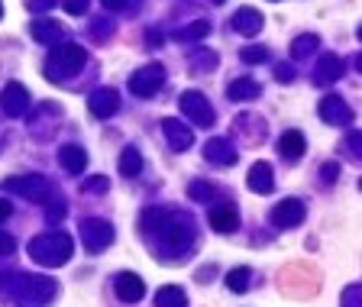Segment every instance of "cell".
<instances>
[{
    "label": "cell",
    "instance_id": "cell-40",
    "mask_svg": "<svg viewBox=\"0 0 362 307\" xmlns=\"http://www.w3.org/2000/svg\"><path fill=\"white\" fill-rule=\"evenodd\" d=\"M26 7H30L33 13H45V10L55 7V0H26Z\"/></svg>",
    "mask_w": 362,
    "mask_h": 307
},
{
    "label": "cell",
    "instance_id": "cell-10",
    "mask_svg": "<svg viewBox=\"0 0 362 307\" xmlns=\"http://www.w3.org/2000/svg\"><path fill=\"white\" fill-rule=\"evenodd\" d=\"M304 217H308V210L298 197H288V201L275 204L272 207V224L279 226V230H291V226H301Z\"/></svg>",
    "mask_w": 362,
    "mask_h": 307
},
{
    "label": "cell",
    "instance_id": "cell-19",
    "mask_svg": "<svg viewBox=\"0 0 362 307\" xmlns=\"http://www.w3.org/2000/svg\"><path fill=\"white\" fill-rule=\"evenodd\" d=\"M233 30L240 33V36H259L262 33V26H265V20H262V13H259L256 7H243V10H236L233 13Z\"/></svg>",
    "mask_w": 362,
    "mask_h": 307
},
{
    "label": "cell",
    "instance_id": "cell-24",
    "mask_svg": "<svg viewBox=\"0 0 362 307\" xmlns=\"http://www.w3.org/2000/svg\"><path fill=\"white\" fill-rule=\"evenodd\" d=\"M262 94V84L252 81V78H236V81L226 84V98L230 100H256Z\"/></svg>",
    "mask_w": 362,
    "mask_h": 307
},
{
    "label": "cell",
    "instance_id": "cell-1",
    "mask_svg": "<svg viewBox=\"0 0 362 307\" xmlns=\"http://www.w3.org/2000/svg\"><path fill=\"white\" fill-rule=\"evenodd\" d=\"M143 230L156 236L158 243L172 253L191 246L194 243V220L185 210H168V207H149L143 214Z\"/></svg>",
    "mask_w": 362,
    "mask_h": 307
},
{
    "label": "cell",
    "instance_id": "cell-29",
    "mask_svg": "<svg viewBox=\"0 0 362 307\" xmlns=\"http://www.w3.org/2000/svg\"><path fill=\"white\" fill-rule=\"evenodd\" d=\"M317 45H320V36H314V33H304V36H298L291 42V55H294V59H308Z\"/></svg>",
    "mask_w": 362,
    "mask_h": 307
},
{
    "label": "cell",
    "instance_id": "cell-20",
    "mask_svg": "<svg viewBox=\"0 0 362 307\" xmlns=\"http://www.w3.org/2000/svg\"><path fill=\"white\" fill-rule=\"evenodd\" d=\"M30 36L42 45H55L62 39V23L59 20H49V16H39V20L30 23Z\"/></svg>",
    "mask_w": 362,
    "mask_h": 307
},
{
    "label": "cell",
    "instance_id": "cell-3",
    "mask_svg": "<svg viewBox=\"0 0 362 307\" xmlns=\"http://www.w3.org/2000/svg\"><path fill=\"white\" fill-rule=\"evenodd\" d=\"M71 253H75V243H71V236L68 233H39L36 240L30 243V255L36 259L39 265H45V269H59V265H65L68 259H71Z\"/></svg>",
    "mask_w": 362,
    "mask_h": 307
},
{
    "label": "cell",
    "instance_id": "cell-45",
    "mask_svg": "<svg viewBox=\"0 0 362 307\" xmlns=\"http://www.w3.org/2000/svg\"><path fill=\"white\" fill-rule=\"evenodd\" d=\"M10 210H13V207H10V201H4V197H0V224L10 217Z\"/></svg>",
    "mask_w": 362,
    "mask_h": 307
},
{
    "label": "cell",
    "instance_id": "cell-14",
    "mask_svg": "<svg viewBox=\"0 0 362 307\" xmlns=\"http://www.w3.org/2000/svg\"><path fill=\"white\" fill-rule=\"evenodd\" d=\"M113 291H117V298L123 301V304H136V301H143L146 294V282L136 272H120V275L113 278Z\"/></svg>",
    "mask_w": 362,
    "mask_h": 307
},
{
    "label": "cell",
    "instance_id": "cell-38",
    "mask_svg": "<svg viewBox=\"0 0 362 307\" xmlns=\"http://www.w3.org/2000/svg\"><path fill=\"white\" fill-rule=\"evenodd\" d=\"M62 7H65V13L81 16L84 10H88V0H62Z\"/></svg>",
    "mask_w": 362,
    "mask_h": 307
},
{
    "label": "cell",
    "instance_id": "cell-15",
    "mask_svg": "<svg viewBox=\"0 0 362 307\" xmlns=\"http://www.w3.org/2000/svg\"><path fill=\"white\" fill-rule=\"evenodd\" d=\"M204 158H207L211 165H220V168H230V165H236L240 152H236V146L230 143V139L217 136V139H207V146H204Z\"/></svg>",
    "mask_w": 362,
    "mask_h": 307
},
{
    "label": "cell",
    "instance_id": "cell-12",
    "mask_svg": "<svg viewBox=\"0 0 362 307\" xmlns=\"http://www.w3.org/2000/svg\"><path fill=\"white\" fill-rule=\"evenodd\" d=\"M162 133H165L168 149L172 152H185L194 146V129L185 127V123L175 120V117H165V120H162Z\"/></svg>",
    "mask_w": 362,
    "mask_h": 307
},
{
    "label": "cell",
    "instance_id": "cell-39",
    "mask_svg": "<svg viewBox=\"0 0 362 307\" xmlns=\"http://www.w3.org/2000/svg\"><path fill=\"white\" fill-rule=\"evenodd\" d=\"M13 249H16V240L0 230V259H4V255H13Z\"/></svg>",
    "mask_w": 362,
    "mask_h": 307
},
{
    "label": "cell",
    "instance_id": "cell-2",
    "mask_svg": "<svg viewBox=\"0 0 362 307\" xmlns=\"http://www.w3.org/2000/svg\"><path fill=\"white\" fill-rule=\"evenodd\" d=\"M7 291L20 307H45L55 298V282L45 275H13Z\"/></svg>",
    "mask_w": 362,
    "mask_h": 307
},
{
    "label": "cell",
    "instance_id": "cell-46",
    "mask_svg": "<svg viewBox=\"0 0 362 307\" xmlns=\"http://www.w3.org/2000/svg\"><path fill=\"white\" fill-rule=\"evenodd\" d=\"M0 16H4V4H0Z\"/></svg>",
    "mask_w": 362,
    "mask_h": 307
},
{
    "label": "cell",
    "instance_id": "cell-41",
    "mask_svg": "<svg viewBox=\"0 0 362 307\" xmlns=\"http://www.w3.org/2000/svg\"><path fill=\"white\" fill-rule=\"evenodd\" d=\"M45 217H49V220H62V217H65V204L52 201V204H49V210H45Z\"/></svg>",
    "mask_w": 362,
    "mask_h": 307
},
{
    "label": "cell",
    "instance_id": "cell-18",
    "mask_svg": "<svg viewBox=\"0 0 362 307\" xmlns=\"http://www.w3.org/2000/svg\"><path fill=\"white\" fill-rule=\"evenodd\" d=\"M246 185L252 195H272V191H275V168H272L269 162H256L249 168Z\"/></svg>",
    "mask_w": 362,
    "mask_h": 307
},
{
    "label": "cell",
    "instance_id": "cell-31",
    "mask_svg": "<svg viewBox=\"0 0 362 307\" xmlns=\"http://www.w3.org/2000/svg\"><path fill=\"white\" fill-rule=\"evenodd\" d=\"M240 59L246 62V65H262V62L269 59V49H262V45H246L240 52Z\"/></svg>",
    "mask_w": 362,
    "mask_h": 307
},
{
    "label": "cell",
    "instance_id": "cell-8",
    "mask_svg": "<svg viewBox=\"0 0 362 307\" xmlns=\"http://www.w3.org/2000/svg\"><path fill=\"white\" fill-rule=\"evenodd\" d=\"M81 243L88 253H104V249L113 243V226L100 217L81 220Z\"/></svg>",
    "mask_w": 362,
    "mask_h": 307
},
{
    "label": "cell",
    "instance_id": "cell-21",
    "mask_svg": "<svg viewBox=\"0 0 362 307\" xmlns=\"http://www.w3.org/2000/svg\"><path fill=\"white\" fill-rule=\"evenodd\" d=\"M59 165L65 168L68 175H81L84 168H88V152H84L81 146L68 143V146H62L59 149Z\"/></svg>",
    "mask_w": 362,
    "mask_h": 307
},
{
    "label": "cell",
    "instance_id": "cell-47",
    "mask_svg": "<svg viewBox=\"0 0 362 307\" xmlns=\"http://www.w3.org/2000/svg\"><path fill=\"white\" fill-rule=\"evenodd\" d=\"M214 4H223V0H214Z\"/></svg>",
    "mask_w": 362,
    "mask_h": 307
},
{
    "label": "cell",
    "instance_id": "cell-23",
    "mask_svg": "<svg viewBox=\"0 0 362 307\" xmlns=\"http://www.w3.org/2000/svg\"><path fill=\"white\" fill-rule=\"evenodd\" d=\"M211 226L217 233H233L240 230V214H236L233 204H220V207L211 210Z\"/></svg>",
    "mask_w": 362,
    "mask_h": 307
},
{
    "label": "cell",
    "instance_id": "cell-5",
    "mask_svg": "<svg viewBox=\"0 0 362 307\" xmlns=\"http://www.w3.org/2000/svg\"><path fill=\"white\" fill-rule=\"evenodd\" d=\"M0 187L10 191V195L26 197V201H33V204L52 201V185H49V178H42V175H16V178H7Z\"/></svg>",
    "mask_w": 362,
    "mask_h": 307
},
{
    "label": "cell",
    "instance_id": "cell-37",
    "mask_svg": "<svg viewBox=\"0 0 362 307\" xmlns=\"http://www.w3.org/2000/svg\"><path fill=\"white\" fill-rule=\"evenodd\" d=\"M275 81L279 84H291L294 81V68L288 65V62H279V65H275Z\"/></svg>",
    "mask_w": 362,
    "mask_h": 307
},
{
    "label": "cell",
    "instance_id": "cell-17",
    "mask_svg": "<svg viewBox=\"0 0 362 307\" xmlns=\"http://www.w3.org/2000/svg\"><path fill=\"white\" fill-rule=\"evenodd\" d=\"M279 152H281V158H285L288 165H298V162H301V156L308 152V139H304L301 129H288V133H281Z\"/></svg>",
    "mask_w": 362,
    "mask_h": 307
},
{
    "label": "cell",
    "instance_id": "cell-42",
    "mask_svg": "<svg viewBox=\"0 0 362 307\" xmlns=\"http://www.w3.org/2000/svg\"><path fill=\"white\" fill-rule=\"evenodd\" d=\"M349 156L359 158V129H353V133H349Z\"/></svg>",
    "mask_w": 362,
    "mask_h": 307
},
{
    "label": "cell",
    "instance_id": "cell-9",
    "mask_svg": "<svg viewBox=\"0 0 362 307\" xmlns=\"http://www.w3.org/2000/svg\"><path fill=\"white\" fill-rule=\"evenodd\" d=\"M30 91L23 88L20 81H10L7 88L0 91V110L7 113V117H26V113H30Z\"/></svg>",
    "mask_w": 362,
    "mask_h": 307
},
{
    "label": "cell",
    "instance_id": "cell-43",
    "mask_svg": "<svg viewBox=\"0 0 362 307\" xmlns=\"http://www.w3.org/2000/svg\"><path fill=\"white\" fill-rule=\"evenodd\" d=\"M146 42H149V49H156V45L165 42V36H162V33H156V30H149V33H146Z\"/></svg>",
    "mask_w": 362,
    "mask_h": 307
},
{
    "label": "cell",
    "instance_id": "cell-44",
    "mask_svg": "<svg viewBox=\"0 0 362 307\" xmlns=\"http://www.w3.org/2000/svg\"><path fill=\"white\" fill-rule=\"evenodd\" d=\"M104 4V10H127L129 0H100Z\"/></svg>",
    "mask_w": 362,
    "mask_h": 307
},
{
    "label": "cell",
    "instance_id": "cell-6",
    "mask_svg": "<svg viewBox=\"0 0 362 307\" xmlns=\"http://www.w3.org/2000/svg\"><path fill=\"white\" fill-rule=\"evenodd\" d=\"M178 107L191 127H214V107L201 91H185L178 98Z\"/></svg>",
    "mask_w": 362,
    "mask_h": 307
},
{
    "label": "cell",
    "instance_id": "cell-7",
    "mask_svg": "<svg viewBox=\"0 0 362 307\" xmlns=\"http://www.w3.org/2000/svg\"><path fill=\"white\" fill-rule=\"evenodd\" d=\"M162 84H165V68L158 65V62L143 65L139 71L129 75V91H133L136 98H152V94H158Z\"/></svg>",
    "mask_w": 362,
    "mask_h": 307
},
{
    "label": "cell",
    "instance_id": "cell-33",
    "mask_svg": "<svg viewBox=\"0 0 362 307\" xmlns=\"http://www.w3.org/2000/svg\"><path fill=\"white\" fill-rule=\"evenodd\" d=\"M359 298H362V285L353 282V285H346L343 294H339V307H359Z\"/></svg>",
    "mask_w": 362,
    "mask_h": 307
},
{
    "label": "cell",
    "instance_id": "cell-11",
    "mask_svg": "<svg viewBox=\"0 0 362 307\" xmlns=\"http://www.w3.org/2000/svg\"><path fill=\"white\" fill-rule=\"evenodd\" d=\"M317 113H320V120L330 123V127H349V123H353L349 104L343 98H337V94H327V98L320 100V107H317Z\"/></svg>",
    "mask_w": 362,
    "mask_h": 307
},
{
    "label": "cell",
    "instance_id": "cell-35",
    "mask_svg": "<svg viewBox=\"0 0 362 307\" xmlns=\"http://www.w3.org/2000/svg\"><path fill=\"white\" fill-rule=\"evenodd\" d=\"M188 195H191V201H211L214 187L207 185V181H191V185H188Z\"/></svg>",
    "mask_w": 362,
    "mask_h": 307
},
{
    "label": "cell",
    "instance_id": "cell-25",
    "mask_svg": "<svg viewBox=\"0 0 362 307\" xmlns=\"http://www.w3.org/2000/svg\"><path fill=\"white\" fill-rule=\"evenodd\" d=\"M172 36L178 39V42H201V39L211 36V23H207V20H194V23H188V26L175 30Z\"/></svg>",
    "mask_w": 362,
    "mask_h": 307
},
{
    "label": "cell",
    "instance_id": "cell-13",
    "mask_svg": "<svg viewBox=\"0 0 362 307\" xmlns=\"http://www.w3.org/2000/svg\"><path fill=\"white\" fill-rule=\"evenodd\" d=\"M88 110L94 113L98 120H107V117H113V113L120 110V94H117L113 88H98V91H90Z\"/></svg>",
    "mask_w": 362,
    "mask_h": 307
},
{
    "label": "cell",
    "instance_id": "cell-4",
    "mask_svg": "<svg viewBox=\"0 0 362 307\" xmlns=\"http://www.w3.org/2000/svg\"><path fill=\"white\" fill-rule=\"evenodd\" d=\"M84 62H88V52H84L81 45H75V42L55 45V52L45 59V78L49 81H65L68 75H75Z\"/></svg>",
    "mask_w": 362,
    "mask_h": 307
},
{
    "label": "cell",
    "instance_id": "cell-22",
    "mask_svg": "<svg viewBox=\"0 0 362 307\" xmlns=\"http://www.w3.org/2000/svg\"><path fill=\"white\" fill-rule=\"evenodd\" d=\"M233 127L246 143H262L265 139V120H259L256 113H243V117H236Z\"/></svg>",
    "mask_w": 362,
    "mask_h": 307
},
{
    "label": "cell",
    "instance_id": "cell-27",
    "mask_svg": "<svg viewBox=\"0 0 362 307\" xmlns=\"http://www.w3.org/2000/svg\"><path fill=\"white\" fill-rule=\"evenodd\" d=\"M139 172H143V152L136 149V146H127V149L120 152V175L136 178Z\"/></svg>",
    "mask_w": 362,
    "mask_h": 307
},
{
    "label": "cell",
    "instance_id": "cell-30",
    "mask_svg": "<svg viewBox=\"0 0 362 307\" xmlns=\"http://www.w3.org/2000/svg\"><path fill=\"white\" fill-rule=\"evenodd\" d=\"M211 68H217V52H211V49H201V52L191 59V71H194V75H204V71H211Z\"/></svg>",
    "mask_w": 362,
    "mask_h": 307
},
{
    "label": "cell",
    "instance_id": "cell-36",
    "mask_svg": "<svg viewBox=\"0 0 362 307\" xmlns=\"http://www.w3.org/2000/svg\"><path fill=\"white\" fill-rule=\"evenodd\" d=\"M337 178H339V162H327V165H320V181H324L327 187L337 185Z\"/></svg>",
    "mask_w": 362,
    "mask_h": 307
},
{
    "label": "cell",
    "instance_id": "cell-34",
    "mask_svg": "<svg viewBox=\"0 0 362 307\" xmlns=\"http://www.w3.org/2000/svg\"><path fill=\"white\" fill-rule=\"evenodd\" d=\"M113 33V26H110V20H104V16H98V20H90V39L94 42H104L107 36Z\"/></svg>",
    "mask_w": 362,
    "mask_h": 307
},
{
    "label": "cell",
    "instance_id": "cell-28",
    "mask_svg": "<svg viewBox=\"0 0 362 307\" xmlns=\"http://www.w3.org/2000/svg\"><path fill=\"white\" fill-rule=\"evenodd\" d=\"M249 282H252V269H246V265H240V269H233L230 275H226V288L236 294L249 291Z\"/></svg>",
    "mask_w": 362,
    "mask_h": 307
},
{
    "label": "cell",
    "instance_id": "cell-16",
    "mask_svg": "<svg viewBox=\"0 0 362 307\" xmlns=\"http://www.w3.org/2000/svg\"><path fill=\"white\" fill-rule=\"evenodd\" d=\"M343 59L339 55H333V52H327V55H320V62L314 65V84L317 88H330V84H337L339 81V75H343Z\"/></svg>",
    "mask_w": 362,
    "mask_h": 307
},
{
    "label": "cell",
    "instance_id": "cell-32",
    "mask_svg": "<svg viewBox=\"0 0 362 307\" xmlns=\"http://www.w3.org/2000/svg\"><path fill=\"white\" fill-rule=\"evenodd\" d=\"M107 187H110V181H107L104 175H90V178H84L81 191L84 195H107Z\"/></svg>",
    "mask_w": 362,
    "mask_h": 307
},
{
    "label": "cell",
    "instance_id": "cell-26",
    "mask_svg": "<svg viewBox=\"0 0 362 307\" xmlns=\"http://www.w3.org/2000/svg\"><path fill=\"white\" fill-rule=\"evenodd\" d=\"M156 307H188V294L178 285H165L156 291Z\"/></svg>",
    "mask_w": 362,
    "mask_h": 307
}]
</instances>
